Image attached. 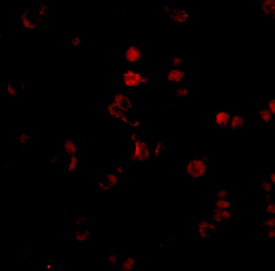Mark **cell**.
Listing matches in <instances>:
<instances>
[{"instance_id":"obj_1","label":"cell","mask_w":275,"mask_h":271,"mask_svg":"<svg viewBox=\"0 0 275 271\" xmlns=\"http://www.w3.org/2000/svg\"><path fill=\"white\" fill-rule=\"evenodd\" d=\"M199 156L188 160L186 168V173L192 179H201L205 175L206 161L209 159L205 154L199 153Z\"/></svg>"},{"instance_id":"obj_2","label":"cell","mask_w":275,"mask_h":271,"mask_svg":"<svg viewBox=\"0 0 275 271\" xmlns=\"http://www.w3.org/2000/svg\"><path fill=\"white\" fill-rule=\"evenodd\" d=\"M162 12L165 15H167L168 19L174 23L183 24L186 23L187 20L190 19L191 14L187 11V9L184 8H170L168 5H164Z\"/></svg>"},{"instance_id":"obj_3","label":"cell","mask_w":275,"mask_h":271,"mask_svg":"<svg viewBox=\"0 0 275 271\" xmlns=\"http://www.w3.org/2000/svg\"><path fill=\"white\" fill-rule=\"evenodd\" d=\"M144 76L136 69H127L122 75V86L125 88L138 87L142 85Z\"/></svg>"},{"instance_id":"obj_4","label":"cell","mask_w":275,"mask_h":271,"mask_svg":"<svg viewBox=\"0 0 275 271\" xmlns=\"http://www.w3.org/2000/svg\"><path fill=\"white\" fill-rule=\"evenodd\" d=\"M111 101L110 103L115 108L126 114L133 108L132 100L129 96L123 92H116Z\"/></svg>"},{"instance_id":"obj_5","label":"cell","mask_w":275,"mask_h":271,"mask_svg":"<svg viewBox=\"0 0 275 271\" xmlns=\"http://www.w3.org/2000/svg\"><path fill=\"white\" fill-rule=\"evenodd\" d=\"M123 57L127 64L135 65L141 60L142 50L141 46L131 44L124 50Z\"/></svg>"},{"instance_id":"obj_6","label":"cell","mask_w":275,"mask_h":271,"mask_svg":"<svg viewBox=\"0 0 275 271\" xmlns=\"http://www.w3.org/2000/svg\"><path fill=\"white\" fill-rule=\"evenodd\" d=\"M186 69L171 68L165 75L164 79L170 84H181L186 78Z\"/></svg>"},{"instance_id":"obj_7","label":"cell","mask_w":275,"mask_h":271,"mask_svg":"<svg viewBox=\"0 0 275 271\" xmlns=\"http://www.w3.org/2000/svg\"><path fill=\"white\" fill-rule=\"evenodd\" d=\"M232 115L225 111H214V124L222 129L229 128Z\"/></svg>"},{"instance_id":"obj_8","label":"cell","mask_w":275,"mask_h":271,"mask_svg":"<svg viewBox=\"0 0 275 271\" xmlns=\"http://www.w3.org/2000/svg\"><path fill=\"white\" fill-rule=\"evenodd\" d=\"M275 1L263 0L260 1L259 13L260 15H270L275 18Z\"/></svg>"},{"instance_id":"obj_9","label":"cell","mask_w":275,"mask_h":271,"mask_svg":"<svg viewBox=\"0 0 275 271\" xmlns=\"http://www.w3.org/2000/svg\"><path fill=\"white\" fill-rule=\"evenodd\" d=\"M245 126L246 123L243 115H232L228 129L234 131L242 130Z\"/></svg>"},{"instance_id":"obj_10","label":"cell","mask_w":275,"mask_h":271,"mask_svg":"<svg viewBox=\"0 0 275 271\" xmlns=\"http://www.w3.org/2000/svg\"><path fill=\"white\" fill-rule=\"evenodd\" d=\"M214 208L221 209H232V203L228 199H220L216 198L214 201Z\"/></svg>"},{"instance_id":"obj_11","label":"cell","mask_w":275,"mask_h":271,"mask_svg":"<svg viewBox=\"0 0 275 271\" xmlns=\"http://www.w3.org/2000/svg\"><path fill=\"white\" fill-rule=\"evenodd\" d=\"M271 111L267 107H263L259 110V120L262 122H269L272 118Z\"/></svg>"},{"instance_id":"obj_12","label":"cell","mask_w":275,"mask_h":271,"mask_svg":"<svg viewBox=\"0 0 275 271\" xmlns=\"http://www.w3.org/2000/svg\"><path fill=\"white\" fill-rule=\"evenodd\" d=\"M259 185L260 188L263 190L264 193H271L275 188V186L267 180H262Z\"/></svg>"},{"instance_id":"obj_13","label":"cell","mask_w":275,"mask_h":271,"mask_svg":"<svg viewBox=\"0 0 275 271\" xmlns=\"http://www.w3.org/2000/svg\"><path fill=\"white\" fill-rule=\"evenodd\" d=\"M275 219L274 218H264L260 222V228L267 229L275 228Z\"/></svg>"},{"instance_id":"obj_14","label":"cell","mask_w":275,"mask_h":271,"mask_svg":"<svg viewBox=\"0 0 275 271\" xmlns=\"http://www.w3.org/2000/svg\"><path fill=\"white\" fill-rule=\"evenodd\" d=\"M167 147L162 142H157L156 146L155 147L154 149V158L157 159L160 156L161 152H162V151L164 152H167Z\"/></svg>"},{"instance_id":"obj_15","label":"cell","mask_w":275,"mask_h":271,"mask_svg":"<svg viewBox=\"0 0 275 271\" xmlns=\"http://www.w3.org/2000/svg\"><path fill=\"white\" fill-rule=\"evenodd\" d=\"M176 90V95L180 98H186L190 95V88L185 86L181 88H177Z\"/></svg>"},{"instance_id":"obj_16","label":"cell","mask_w":275,"mask_h":271,"mask_svg":"<svg viewBox=\"0 0 275 271\" xmlns=\"http://www.w3.org/2000/svg\"><path fill=\"white\" fill-rule=\"evenodd\" d=\"M106 179L107 180V184L110 187H115L117 186L118 183L117 177L114 173L110 172L107 173L106 175Z\"/></svg>"},{"instance_id":"obj_17","label":"cell","mask_w":275,"mask_h":271,"mask_svg":"<svg viewBox=\"0 0 275 271\" xmlns=\"http://www.w3.org/2000/svg\"><path fill=\"white\" fill-rule=\"evenodd\" d=\"M211 215L213 217V219L215 221L217 222H221L224 221L221 215L220 209L218 208H214V209L211 212Z\"/></svg>"},{"instance_id":"obj_18","label":"cell","mask_w":275,"mask_h":271,"mask_svg":"<svg viewBox=\"0 0 275 271\" xmlns=\"http://www.w3.org/2000/svg\"><path fill=\"white\" fill-rule=\"evenodd\" d=\"M228 194H229V191L227 189L225 188H218L216 191V198L220 199H228Z\"/></svg>"},{"instance_id":"obj_19","label":"cell","mask_w":275,"mask_h":271,"mask_svg":"<svg viewBox=\"0 0 275 271\" xmlns=\"http://www.w3.org/2000/svg\"><path fill=\"white\" fill-rule=\"evenodd\" d=\"M264 213L266 214H274L275 213V203L272 201L268 203H265L264 206Z\"/></svg>"},{"instance_id":"obj_20","label":"cell","mask_w":275,"mask_h":271,"mask_svg":"<svg viewBox=\"0 0 275 271\" xmlns=\"http://www.w3.org/2000/svg\"><path fill=\"white\" fill-rule=\"evenodd\" d=\"M220 211H221V215H222L224 221H231L232 219V216H233L232 209H220Z\"/></svg>"},{"instance_id":"obj_21","label":"cell","mask_w":275,"mask_h":271,"mask_svg":"<svg viewBox=\"0 0 275 271\" xmlns=\"http://www.w3.org/2000/svg\"><path fill=\"white\" fill-rule=\"evenodd\" d=\"M183 64V58L176 57L174 55L172 56V68H179V66Z\"/></svg>"},{"instance_id":"obj_22","label":"cell","mask_w":275,"mask_h":271,"mask_svg":"<svg viewBox=\"0 0 275 271\" xmlns=\"http://www.w3.org/2000/svg\"><path fill=\"white\" fill-rule=\"evenodd\" d=\"M108 263L112 267H115L118 263V256L115 254H111L108 258Z\"/></svg>"},{"instance_id":"obj_23","label":"cell","mask_w":275,"mask_h":271,"mask_svg":"<svg viewBox=\"0 0 275 271\" xmlns=\"http://www.w3.org/2000/svg\"><path fill=\"white\" fill-rule=\"evenodd\" d=\"M267 108L269 109L272 113L273 116L275 115V99L274 97L267 101Z\"/></svg>"},{"instance_id":"obj_24","label":"cell","mask_w":275,"mask_h":271,"mask_svg":"<svg viewBox=\"0 0 275 271\" xmlns=\"http://www.w3.org/2000/svg\"><path fill=\"white\" fill-rule=\"evenodd\" d=\"M211 232L208 231L204 229H199L198 230V233L199 235L202 239L206 240L209 239L211 235Z\"/></svg>"},{"instance_id":"obj_25","label":"cell","mask_w":275,"mask_h":271,"mask_svg":"<svg viewBox=\"0 0 275 271\" xmlns=\"http://www.w3.org/2000/svg\"><path fill=\"white\" fill-rule=\"evenodd\" d=\"M267 237L269 240H273L275 237V228L273 229H267Z\"/></svg>"},{"instance_id":"obj_26","label":"cell","mask_w":275,"mask_h":271,"mask_svg":"<svg viewBox=\"0 0 275 271\" xmlns=\"http://www.w3.org/2000/svg\"><path fill=\"white\" fill-rule=\"evenodd\" d=\"M208 226H209V222L203 221L199 223V225H198V229H204L210 232L209 228H208Z\"/></svg>"},{"instance_id":"obj_27","label":"cell","mask_w":275,"mask_h":271,"mask_svg":"<svg viewBox=\"0 0 275 271\" xmlns=\"http://www.w3.org/2000/svg\"><path fill=\"white\" fill-rule=\"evenodd\" d=\"M128 114H125V115L124 116L122 117L120 119H119V120L121 121V122H123V123H124V124H126L127 126H129L130 125V123H131V122H130L129 121V119H128Z\"/></svg>"},{"instance_id":"obj_28","label":"cell","mask_w":275,"mask_h":271,"mask_svg":"<svg viewBox=\"0 0 275 271\" xmlns=\"http://www.w3.org/2000/svg\"><path fill=\"white\" fill-rule=\"evenodd\" d=\"M140 120L139 119H135L133 122H131L129 126L133 128H137L139 126H140Z\"/></svg>"},{"instance_id":"obj_29","label":"cell","mask_w":275,"mask_h":271,"mask_svg":"<svg viewBox=\"0 0 275 271\" xmlns=\"http://www.w3.org/2000/svg\"><path fill=\"white\" fill-rule=\"evenodd\" d=\"M115 170L119 175H123L125 173V171L121 165H118V166L116 167L115 168Z\"/></svg>"},{"instance_id":"obj_30","label":"cell","mask_w":275,"mask_h":271,"mask_svg":"<svg viewBox=\"0 0 275 271\" xmlns=\"http://www.w3.org/2000/svg\"><path fill=\"white\" fill-rule=\"evenodd\" d=\"M208 228H209V231H210V232H216V227L215 225L214 224V223H212V222H209V226H208Z\"/></svg>"},{"instance_id":"obj_31","label":"cell","mask_w":275,"mask_h":271,"mask_svg":"<svg viewBox=\"0 0 275 271\" xmlns=\"http://www.w3.org/2000/svg\"><path fill=\"white\" fill-rule=\"evenodd\" d=\"M125 260H126V261H127L128 263H130L131 265H133V266L134 265L135 262H136L135 258H134V257H131V256H129V257H127Z\"/></svg>"},{"instance_id":"obj_32","label":"cell","mask_w":275,"mask_h":271,"mask_svg":"<svg viewBox=\"0 0 275 271\" xmlns=\"http://www.w3.org/2000/svg\"><path fill=\"white\" fill-rule=\"evenodd\" d=\"M269 181L275 186V174L274 172H271L269 174Z\"/></svg>"},{"instance_id":"obj_33","label":"cell","mask_w":275,"mask_h":271,"mask_svg":"<svg viewBox=\"0 0 275 271\" xmlns=\"http://www.w3.org/2000/svg\"><path fill=\"white\" fill-rule=\"evenodd\" d=\"M130 140L133 142H135L138 138L137 137V135L135 134H132L130 135Z\"/></svg>"},{"instance_id":"obj_34","label":"cell","mask_w":275,"mask_h":271,"mask_svg":"<svg viewBox=\"0 0 275 271\" xmlns=\"http://www.w3.org/2000/svg\"><path fill=\"white\" fill-rule=\"evenodd\" d=\"M51 266L52 265H51V264H47V265H46V269H47V270H50V269H51Z\"/></svg>"},{"instance_id":"obj_35","label":"cell","mask_w":275,"mask_h":271,"mask_svg":"<svg viewBox=\"0 0 275 271\" xmlns=\"http://www.w3.org/2000/svg\"><path fill=\"white\" fill-rule=\"evenodd\" d=\"M24 12L25 13H26V14H28V13H29V10H28L27 9H24V12Z\"/></svg>"},{"instance_id":"obj_36","label":"cell","mask_w":275,"mask_h":271,"mask_svg":"<svg viewBox=\"0 0 275 271\" xmlns=\"http://www.w3.org/2000/svg\"><path fill=\"white\" fill-rule=\"evenodd\" d=\"M160 247H161V248H163L164 244H162V243H160Z\"/></svg>"},{"instance_id":"obj_37","label":"cell","mask_w":275,"mask_h":271,"mask_svg":"<svg viewBox=\"0 0 275 271\" xmlns=\"http://www.w3.org/2000/svg\"><path fill=\"white\" fill-rule=\"evenodd\" d=\"M26 86H27V85L24 84V86H25V88H26Z\"/></svg>"}]
</instances>
